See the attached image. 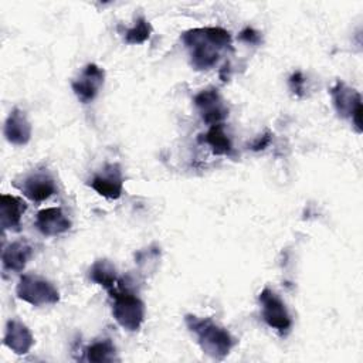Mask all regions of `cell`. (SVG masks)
<instances>
[{
    "label": "cell",
    "mask_w": 363,
    "mask_h": 363,
    "mask_svg": "<svg viewBox=\"0 0 363 363\" xmlns=\"http://www.w3.org/2000/svg\"><path fill=\"white\" fill-rule=\"evenodd\" d=\"M88 278L112 292L119 282L116 267L109 259H98L88 269Z\"/></svg>",
    "instance_id": "obj_16"
},
{
    "label": "cell",
    "mask_w": 363,
    "mask_h": 363,
    "mask_svg": "<svg viewBox=\"0 0 363 363\" xmlns=\"http://www.w3.org/2000/svg\"><path fill=\"white\" fill-rule=\"evenodd\" d=\"M33 257V247L26 240H17L3 248L1 264L9 272H20Z\"/></svg>",
    "instance_id": "obj_14"
},
{
    "label": "cell",
    "mask_w": 363,
    "mask_h": 363,
    "mask_svg": "<svg viewBox=\"0 0 363 363\" xmlns=\"http://www.w3.org/2000/svg\"><path fill=\"white\" fill-rule=\"evenodd\" d=\"M269 140H271V138H269V133H267V135L261 136L259 139H257V140H255V142L251 145V149H254V150H261V149L267 147V145L269 143Z\"/></svg>",
    "instance_id": "obj_22"
},
{
    "label": "cell",
    "mask_w": 363,
    "mask_h": 363,
    "mask_svg": "<svg viewBox=\"0 0 363 363\" xmlns=\"http://www.w3.org/2000/svg\"><path fill=\"white\" fill-rule=\"evenodd\" d=\"M330 95L333 99V105L336 112L342 118H349L354 125L357 132L362 130V98L360 94L347 86L345 82L337 81L332 88H330Z\"/></svg>",
    "instance_id": "obj_6"
},
{
    "label": "cell",
    "mask_w": 363,
    "mask_h": 363,
    "mask_svg": "<svg viewBox=\"0 0 363 363\" xmlns=\"http://www.w3.org/2000/svg\"><path fill=\"white\" fill-rule=\"evenodd\" d=\"M184 322L187 329L194 335L200 349L213 359H224L235 345V339L231 333L217 325L211 318L186 315Z\"/></svg>",
    "instance_id": "obj_2"
},
{
    "label": "cell",
    "mask_w": 363,
    "mask_h": 363,
    "mask_svg": "<svg viewBox=\"0 0 363 363\" xmlns=\"http://www.w3.org/2000/svg\"><path fill=\"white\" fill-rule=\"evenodd\" d=\"M3 343L16 354H26L34 345V336L23 322L10 319L6 325Z\"/></svg>",
    "instance_id": "obj_12"
},
{
    "label": "cell",
    "mask_w": 363,
    "mask_h": 363,
    "mask_svg": "<svg viewBox=\"0 0 363 363\" xmlns=\"http://www.w3.org/2000/svg\"><path fill=\"white\" fill-rule=\"evenodd\" d=\"M16 294L24 302L33 306H45L54 305L60 301L58 289L45 278L34 274L21 275Z\"/></svg>",
    "instance_id": "obj_4"
},
{
    "label": "cell",
    "mask_w": 363,
    "mask_h": 363,
    "mask_svg": "<svg viewBox=\"0 0 363 363\" xmlns=\"http://www.w3.org/2000/svg\"><path fill=\"white\" fill-rule=\"evenodd\" d=\"M112 315L119 326L125 330H138L145 320V303L142 299L125 285L123 279H119L118 285L112 292Z\"/></svg>",
    "instance_id": "obj_3"
},
{
    "label": "cell",
    "mask_w": 363,
    "mask_h": 363,
    "mask_svg": "<svg viewBox=\"0 0 363 363\" xmlns=\"http://www.w3.org/2000/svg\"><path fill=\"white\" fill-rule=\"evenodd\" d=\"M204 142L210 146L214 155H230L233 150L231 140L224 132L223 123L213 125L204 135Z\"/></svg>",
    "instance_id": "obj_17"
},
{
    "label": "cell",
    "mask_w": 363,
    "mask_h": 363,
    "mask_svg": "<svg viewBox=\"0 0 363 363\" xmlns=\"http://www.w3.org/2000/svg\"><path fill=\"white\" fill-rule=\"evenodd\" d=\"M27 210L23 199L11 194H1L0 197V225L3 230H18L21 217Z\"/></svg>",
    "instance_id": "obj_15"
},
{
    "label": "cell",
    "mask_w": 363,
    "mask_h": 363,
    "mask_svg": "<svg viewBox=\"0 0 363 363\" xmlns=\"http://www.w3.org/2000/svg\"><path fill=\"white\" fill-rule=\"evenodd\" d=\"M3 132L6 139L17 146L27 145L31 139V125L26 113L18 108H14L7 116Z\"/></svg>",
    "instance_id": "obj_13"
},
{
    "label": "cell",
    "mask_w": 363,
    "mask_h": 363,
    "mask_svg": "<svg viewBox=\"0 0 363 363\" xmlns=\"http://www.w3.org/2000/svg\"><path fill=\"white\" fill-rule=\"evenodd\" d=\"M182 41L190 51V61L196 69H210L221 51L231 48V35L221 27L193 28L182 34Z\"/></svg>",
    "instance_id": "obj_1"
},
{
    "label": "cell",
    "mask_w": 363,
    "mask_h": 363,
    "mask_svg": "<svg viewBox=\"0 0 363 363\" xmlns=\"http://www.w3.org/2000/svg\"><path fill=\"white\" fill-rule=\"evenodd\" d=\"M89 186L102 197L119 199L123 190V177L118 164H106L101 173H96Z\"/></svg>",
    "instance_id": "obj_10"
},
{
    "label": "cell",
    "mask_w": 363,
    "mask_h": 363,
    "mask_svg": "<svg viewBox=\"0 0 363 363\" xmlns=\"http://www.w3.org/2000/svg\"><path fill=\"white\" fill-rule=\"evenodd\" d=\"M105 72L96 64H88L79 72V75L72 81L71 86L77 98L82 104H88L95 99L101 86L104 85Z\"/></svg>",
    "instance_id": "obj_9"
},
{
    "label": "cell",
    "mask_w": 363,
    "mask_h": 363,
    "mask_svg": "<svg viewBox=\"0 0 363 363\" xmlns=\"http://www.w3.org/2000/svg\"><path fill=\"white\" fill-rule=\"evenodd\" d=\"M37 230L47 237L64 234L71 228V221L60 207H48L37 213L35 217Z\"/></svg>",
    "instance_id": "obj_11"
},
{
    "label": "cell",
    "mask_w": 363,
    "mask_h": 363,
    "mask_svg": "<svg viewBox=\"0 0 363 363\" xmlns=\"http://www.w3.org/2000/svg\"><path fill=\"white\" fill-rule=\"evenodd\" d=\"M303 82H305V79H303V77H302V74H301L299 71L294 72V74L291 75V78H289L291 89H292L294 92H296L298 95L302 94V85H303Z\"/></svg>",
    "instance_id": "obj_21"
},
{
    "label": "cell",
    "mask_w": 363,
    "mask_h": 363,
    "mask_svg": "<svg viewBox=\"0 0 363 363\" xmlns=\"http://www.w3.org/2000/svg\"><path fill=\"white\" fill-rule=\"evenodd\" d=\"M115 354H116V349H115L113 343L109 339L96 340L85 349L86 360L96 362V363H99V362H113V360H116Z\"/></svg>",
    "instance_id": "obj_18"
},
{
    "label": "cell",
    "mask_w": 363,
    "mask_h": 363,
    "mask_svg": "<svg viewBox=\"0 0 363 363\" xmlns=\"http://www.w3.org/2000/svg\"><path fill=\"white\" fill-rule=\"evenodd\" d=\"M238 38H240L241 41H244V43H248V44H257V43L259 41V33L255 31V30L251 28V27H245V28L240 33Z\"/></svg>",
    "instance_id": "obj_20"
},
{
    "label": "cell",
    "mask_w": 363,
    "mask_h": 363,
    "mask_svg": "<svg viewBox=\"0 0 363 363\" xmlns=\"http://www.w3.org/2000/svg\"><path fill=\"white\" fill-rule=\"evenodd\" d=\"M261 305V316L264 322L278 330L281 335H285L292 328L291 315L284 303V301L269 288H264L258 296Z\"/></svg>",
    "instance_id": "obj_5"
},
{
    "label": "cell",
    "mask_w": 363,
    "mask_h": 363,
    "mask_svg": "<svg viewBox=\"0 0 363 363\" xmlns=\"http://www.w3.org/2000/svg\"><path fill=\"white\" fill-rule=\"evenodd\" d=\"M194 105L199 109L201 119L208 126L221 123L228 115V109L216 88H207L200 91L194 96Z\"/></svg>",
    "instance_id": "obj_7"
},
{
    "label": "cell",
    "mask_w": 363,
    "mask_h": 363,
    "mask_svg": "<svg viewBox=\"0 0 363 363\" xmlns=\"http://www.w3.org/2000/svg\"><path fill=\"white\" fill-rule=\"evenodd\" d=\"M23 194L31 201H44L57 193V184L54 177L47 172V169L33 170L27 174L20 184H16Z\"/></svg>",
    "instance_id": "obj_8"
},
{
    "label": "cell",
    "mask_w": 363,
    "mask_h": 363,
    "mask_svg": "<svg viewBox=\"0 0 363 363\" xmlns=\"http://www.w3.org/2000/svg\"><path fill=\"white\" fill-rule=\"evenodd\" d=\"M150 33H152L150 23L143 16H139L135 24L125 31V41L128 44H142L150 37Z\"/></svg>",
    "instance_id": "obj_19"
}]
</instances>
